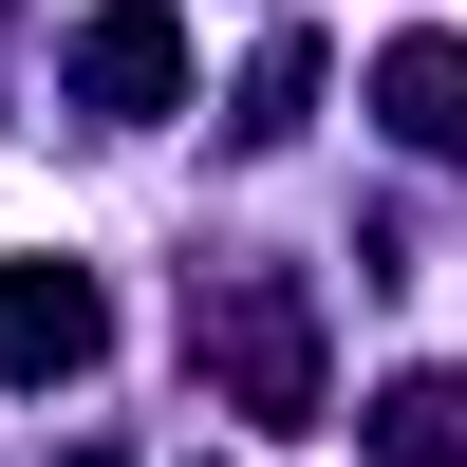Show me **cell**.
I'll return each mask as SVG.
<instances>
[{
  "mask_svg": "<svg viewBox=\"0 0 467 467\" xmlns=\"http://www.w3.org/2000/svg\"><path fill=\"white\" fill-rule=\"evenodd\" d=\"M206 374L262 431H318V318H299V281H224L206 299Z\"/></svg>",
  "mask_w": 467,
  "mask_h": 467,
  "instance_id": "cell-1",
  "label": "cell"
},
{
  "mask_svg": "<svg viewBox=\"0 0 467 467\" xmlns=\"http://www.w3.org/2000/svg\"><path fill=\"white\" fill-rule=\"evenodd\" d=\"M94 337H112L94 262H0V393H37V374H94Z\"/></svg>",
  "mask_w": 467,
  "mask_h": 467,
  "instance_id": "cell-2",
  "label": "cell"
},
{
  "mask_svg": "<svg viewBox=\"0 0 467 467\" xmlns=\"http://www.w3.org/2000/svg\"><path fill=\"white\" fill-rule=\"evenodd\" d=\"M75 94L94 112H169L187 94V19L169 0H94V19H75Z\"/></svg>",
  "mask_w": 467,
  "mask_h": 467,
  "instance_id": "cell-3",
  "label": "cell"
},
{
  "mask_svg": "<svg viewBox=\"0 0 467 467\" xmlns=\"http://www.w3.org/2000/svg\"><path fill=\"white\" fill-rule=\"evenodd\" d=\"M374 112H393L411 150H467V37H393V57H374Z\"/></svg>",
  "mask_w": 467,
  "mask_h": 467,
  "instance_id": "cell-4",
  "label": "cell"
},
{
  "mask_svg": "<svg viewBox=\"0 0 467 467\" xmlns=\"http://www.w3.org/2000/svg\"><path fill=\"white\" fill-rule=\"evenodd\" d=\"M374 467H467V374H393L374 393Z\"/></svg>",
  "mask_w": 467,
  "mask_h": 467,
  "instance_id": "cell-5",
  "label": "cell"
}]
</instances>
